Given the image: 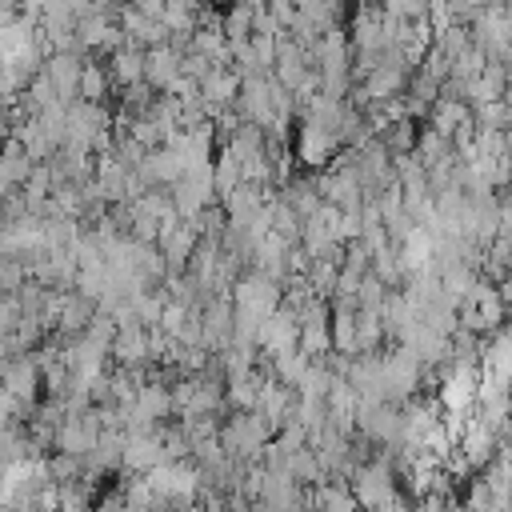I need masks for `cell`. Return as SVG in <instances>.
I'll list each match as a JSON object with an SVG mask.
<instances>
[]
</instances>
